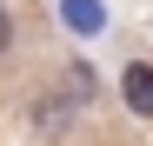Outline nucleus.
Instances as JSON below:
<instances>
[{
    "instance_id": "f257e3e1",
    "label": "nucleus",
    "mask_w": 153,
    "mask_h": 146,
    "mask_svg": "<svg viewBox=\"0 0 153 146\" xmlns=\"http://www.w3.org/2000/svg\"><path fill=\"white\" fill-rule=\"evenodd\" d=\"M126 106L153 119V66H146V60H133V66H126Z\"/></svg>"
},
{
    "instance_id": "f03ea898",
    "label": "nucleus",
    "mask_w": 153,
    "mask_h": 146,
    "mask_svg": "<svg viewBox=\"0 0 153 146\" xmlns=\"http://www.w3.org/2000/svg\"><path fill=\"white\" fill-rule=\"evenodd\" d=\"M7 46H13V13L0 7V53H7Z\"/></svg>"
}]
</instances>
